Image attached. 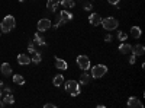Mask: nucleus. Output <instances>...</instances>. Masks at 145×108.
Instances as JSON below:
<instances>
[{
    "label": "nucleus",
    "instance_id": "obj_1",
    "mask_svg": "<svg viewBox=\"0 0 145 108\" xmlns=\"http://www.w3.org/2000/svg\"><path fill=\"white\" fill-rule=\"evenodd\" d=\"M64 88H65V92L70 93L71 97H78V95L81 93V85L77 80H67Z\"/></svg>",
    "mask_w": 145,
    "mask_h": 108
},
{
    "label": "nucleus",
    "instance_id": "obj_2",
    "mask_svg": "<svg viewBox=\"0 0 145 108\" xmlns=\"http://www.w3.org/2000/svg\"><path fill=\"white\" fill-rule=\"evenodd\" d=\"M15 25H16V19H15V16L7 15V16L3 18L2 22H0V31L5 32V34H9L12 29L15 28Z\"/></svg>",
    "mask_w": 145,
    "mask_h": 108
},
{
    "label": "nucleus",
    "instance_id": "obj_3",
    "mask_svg": "<svg viewBox=\"0 0 145 108\" xmlns=\"http://www.w3.org/2000/svg\"><path fill=\"white\" fill-rule=\"evenodd\" d=\"M100 25H102L106 31H115V29L118 28V25H119V22H118V19H115V18H112V16H107V18L102 19Z\"/></svg>",
    "mask_w": 145,
    "mask_h": 108
},
{
    "label": "nucleus",
    "instance_id": "obj_4",
    "mask_svg": "<svg viewBox=\"0 0 145 108\" xmlns=\"http://www.w3.org/2000/svg\"><path fill=\"white\" fill-rule=\"evenodd\" d=\"M90 76L93 79H99V78H103L106 73H107V67L105 64H96L91 67V72H90Z\"/></svg>",
    "mask_w": 145,
    "mask_h": 108
},
{
    "label": "nucleus",
    "instance_id": "obj_5",
    "mask_svg": "<svg viewBox=\"0 0 145 108\" xmlns=\"http://www.w3.org/2000/svg\"><path fill=\"white\" fill-rule=\"evenodd\" d=\"M76 62H77V66L81 69V70H89L90 69V58L87 57V56H84V54H81V56H78L77 58H76Z\"/></svg>",
    "mask_w": 145,
    "mask_h": 108
},
{
    "label": "nucleus",
    "instance_id": "obj_6",
    "mask_svg": "<svg viewBox=\"0 0 145 108\" xmlns=\"http://www.w3.org/2000/svg\"><path fill=\"white\" fill-rule=\"evenodd\" d=\"M51 27H52V23H51L50 19H41V21H38V25H36V28H38L39 32H45Z\"/></svg>",
    "mask_w": 145,
    "mask_h": 108
},
{
    "label": "nucleus",
    "instance_id": "obj_7",
    "mask_svg": "<svg viewBox=\"0 0 145 108\" xmlns=\"http://www.w3.org/2000/svg\"><path fill=\"white\" fill-rule=\"evenodd\" d=\"M126 107H128V108H142L144 104H142L137 97H131V98L128 99V102H126Z\"/></svg>",
    "mask_w": 145,
    "mask_h": 108
},
{
    "label": "nucleus",
    "instance_id": "obj_8",
    "mask_svg": "<svg viewBox=\"0 0 145 108\" xmlns=\"http://www.w3.org/2000/svg\"><path fill=\"white\" fill-rule=\"evenodd\" d=\"M72 18H74V15H72L71 12H68L67 9H64V10L59 12V19L63 21V23H67V22L72 21Z\"/></svg>",
    "mask_w": 145,
    "mask_h": 108
},
{
    "label": "nucleus",
    "instance_id": "obj_9",
    "mask_svg": "<svg viewBox=\"0 0 145 108\" xmlns=\"http://www.w3.org/2000/svg\"><path fill=\"white\" fill-rule=\"evenodd\" d=\"M89 22H90V25H93V27H99L102 23V16L99 13H90Z\"/></svg>",
    "mask_w": 145,
    "mask_h": 108
},
{
    "label": "nucleus",
    "instance_id": "obj_10",
    "mask_svg": "<svg viewBox=\"0 0 145 108\" xmlns=\"http://www.w3.org/2000/svg\"><path fill=\"white\" fill-rule=\"evenodd\" d=\"M119 53L120 54H125V56L131 54L132 53V45L128 44V42H122V44L119 45Z\"/></svg>",
    "mask_w": 145,
    "mask_h": 108
},
{
    "label": "nucleus",
    "instance_id": "obj_11",
    "mask_svg": "<svg viewBox=\"0 0 145 108\" xmlns=\"http://www.w3.org/2000/svg\"><path fill=\"white\" fill-rule=\"evenodd\" d=\"M55 67L59 69V70H67L68 69V63L65 62V60H63V58L55 57Z\"/></svg>",
    "mask_w": 145,
    "mask_h": 108
},
{
    "label": "nucleus",
    "instance_id": "obj_12",
    "mask_svg": "<svg viewBox=\"0 0 145 108\" xmlns=\"http://www.w3.org/2000/svg\"><path fill=\"white\" fill-rule=\"evenodd\" d=\"M90 73H87V70H83V73L80 75V85H89L90 83Z\"/></svg>",
    "mask_w": 145,
    "mask_h": 108
},
{
    "label": "nucleus",
    "instance_id": "obj_13",
    "mask_svg": "<svg viewBox=\"0 0 145 108\" xmlns=\"http://www.w3.org/2000/svg\"><path fill=\"white\" fill-rule=\"evenodd\" d=\"M144 53H145V47L142 44H137V45L132 47V54H135L137 57L144 56Z\"/></svg>",
    "mask_w": 145,
    "mask_h": 108
},
{
    "label": "nucleus",
    "instance_id": "obj_14",
    "mask_svg": "<svg viewBox=\"0 0 145 108\" xmlns=\"http://www.w3.org/2000/svg\"><path fill=\"white\" fill-rule=\"evenodd\" d=\"M141 35H142V29L139 28V27H132L131 28V37L134 38V40H138V38H141Z\"/></svg>",
    "mask_w": 145,
    "mask_h": 108
},
{
    "label": "nucleus",
    "instance_id": "obj_15",
    "mask_svg": "<svg viewBox=\"0 0 145 108\" xmlns=\"http://www.w3.org/2000/svg\"><path fill=\"white\" fill-rule=\"evenodd\" d=\"M18 63H19L20 66H26V64L31 63V57L26 56V54H19V56H18Z\"/></svg>",
    "mask_w": 145,
    "mask_h": 108
},
{
    "label": "nucleus",
    "instance_id": "obj_16",
    "mask_svg": "<svg viewBox=\"0 0 145 108\" xmlns=\"http://www.w3.org/2000/svg\"><path fill=\"white\" fill-rule=\"evenodd\" d=\"M0 72H2L3 76H9V75H12V66L9 63H2V66H0Z\"/></svg>",
    "mask_w": 145,
    "mask_h": 108
},
{
    "label": "nucleus",
    "instance_id": "obj_17",
    "mask_svg": "<svg viewBox=\"0 0 145 108\" xmlns=\"http://www.w3.org/2000/svg\"><path fill=\"white\" fill-rule=\"evenodd\" d=\"M33 42L36 44V45H39V47H45L46 44H45V40H44V37L39 34V32H36L35 35H33Z\"/></svg>",
    "mask_w": 145,
    "mask_h": 108
},
{
    "label": "nucleus",
    "instance_id": "obj_18",
    "mask_svg": "<svg viewBox=\"0 0 145 108\" xmlns=\"http://www.w3.org/2000/svg\"><path fill=\"white\" fill-rule=\"evenodd\" d=\"M59 6V0H48L46 2V9L51 10V12H55Z\"/></svg>",
    "mask_w": 145,
    "mask_h": 108
},
{
    "label": "nucleus",
    "instance_id": "obj_19",
    "mask_svg": "<svg viewBox=\"0 0 145 108\" xmlns=\"http://www.w3.org/2000/svg\"><path fill=\"white\" fill-rule=\"evenodd\" d=\"M52 83H54L55 88L63 86V85H64V76H63V75H55L54 79H52Z\"/></svg>",
    "mask_w": 145,
    "mask_h": 108
},
{
    "label": "nucleus",
    "instance_id": "obj_20",
    "mask_svg": "<svg viewBox=\"0 0 145 108\" xmlns=\"http://www.w3.org/2000/svg\"><path fill=\"white\" fill-rule=\"evenodd\" d=\"M2 101H3L5 105L15 104V98H13V95H12V93H5V97H2Z\"/></svg>",
    "mask_w": 145,
    "mask_h": 108
},
{
    "label": "nucleus",
    "instance_id": "obj_21",
    "mask_svg": "<svg viewBox=\"0 0 145 108\" xmlns=\"http://www.w3.org/2000/svg\"><path fill=\"white\" fill-rule=\"evenodd\" d=\"M59 5H63L65 9H72L76 6V2L74 0H59Z\"/></svg>",
    "mask_w": 145,
    "mask_h": 108
},
{
    "label": "nucleus",
    "instance_id": "obj_22",
    "mask_svg": "<svg viewBox=\"0 0 145 108\" xmlns=\"http://www.w3.org/2000/svg\"><path fill=\"white\" fill-rule=\"evenodd\" d=\"M41 60H42V56H41V53H39V51H35V53H32V60H31L32 63L38 64V63H41Z\"/></svg>",
    "mask_w": 145,
    "mask_h": 108
},
{
    "label": "nucleus",
    "instance_id": "obj_23",
    "mask_svg": "<svg viewBox=\"0 0 145 108\" xmlns=\"http://www.w3.org/2000/svg\"><path fill=\"white\" fill-rule=\"evenodd\" d=\"M116 37H118V40H119L120 42H125V41L128 40V34L123 32V31H118V32H116Z\"/></svg>",
    "mask_w": 145,
    "mask_h": 108
},
{
    "label": "nucleus",
    "instance_id": "obj_24",
    "mask_svg": "<svg viewBox=\"0 0 145 108\" xmlns=\"http://www.w3.org/2000/svg\"><path fill=\"white\" fill-rule=\"evenodd\" d=\"M13 82L16 83V85H23V83H25V79H23V76L22 75H15L13 76Z\"/></svg>",
    "mask_w": 145,
    "mask_h": 108
},
{
    "label": "nucleus",
    "instance_id": "obj_25",
    "mask_svg": "<svg viewBox=\"0 0 145 108\" xmlns=\"http://www.w3.org/2000/svg\"><path fill=\"white\" fill-rule=\"evenodd\" d=\"M28 51H29V54H32V53L36 51V50H35V42H33V41H29V44H28Z\"/></svg>",
    "mask_w": 145,
    "mask_h": 108
},
{
    "label": "nucleus",
    "instance_id": "obj_26",
    "mask_svg": "<svg viewBox=\"0 0 145 108\" xmlns=\"http://www.w3.org/2000/svg\"><path fill=\"white\" fill-rule=\"evenodd\" d=\"M135 62H137V56L131 53V57H129V64H135Z\"/></svg>",
    "mask_w": 145,
    "mask_h": 108
},
{
    "label": "nucleus",
    "instance_id": "obj_27",
    "mask_svg": "<svg viewBox=\"0 0 145 108\" xmlns=\"http://www.w3.org/2000/svg\"><path fill=\"white\" fill-rule=\"evenodd\" d=\"M105 41H106V42H112V41H113V37H112L110 34H107L106 37H105Z\"/></svg>",
    "mask_w": 145,
    "mask_h": 108
},
{
    "label": "nucleus",
    "instance_id": "obj_28",
    "mask_svg": "<svg viewBox=\"0 0 145 108\" xmlns=\"http://www.w3.org/2000/svg\"><path fill=\"white\" fill-rule=\"evenodd\" d=\"M119 2H120V0H107V3L109 5H113V6H116Z\"/></svg>",
    "mask_w": 145,
    "mask_h": 108
},
{
    "label": "nucleus",
    "instance_id": "obj_29",
    "mask_svg": "<svg viewBox=\"0 0 145 108\" xmlns=\"http://www.w3.org/2000/svg\"><path fill=\"white\" fill-rule=\"evenodd\" d=\"M3 93H12V88H9V86H6V88H3V91H2Z\"/></svg>",
    "mask_w": 145,
    "mask_h": 108
},
{
    "label": "nucleus",
    "instance_id": "obj_30",
    "mask_svg": "<svg viewBox=\"0 0 145 108\" xmlns=\"http://www.w3.org/2000/svg\"><path fill=\"white\" fill-rule=\"evenodd\" d=\"M84 9H86V10H91L93 9V5L91 3H86V5H84Z\"/></svg>",
    "mask_w": 145,
    "mask_h": 108
},
{
    "label": "nucleus",
    "instance_id": "obj_31",
    "mask_svg": "<svg viewBox=\"0 0 145 108\" xmlns=\"http://www.w3.org/2000/svg\"><path fill=\"white\" fill-rule=\"evenodd\" d=\"M44 108H55V104H51V102H48L44 105Z\"/></svg>",
    "mask_w": 145,
    "mask_h": 108
},
{
    "label": "nucleus",
    "instance_id": "obj_32",
    "mask_svg": "<svg viewBox=\"0 0 145 108\" xmlns=\"http://www.w3.org/2000/svg\"><path fill=\"white\" fill-rule=\"evenodd\" d=\"M2 97H3V92H2V89H0V99H2Z\"/></svg>",
    "mask_w": 145,
    "mask_h": 108
},
{
    "label": "nucleus",
    "instance_id": "obj_33",
    "mask_svg": "<svg viewBox=\"0 0 145 108\" xmlns=\"http://www.w3.org/2000/svg\"><path fill=\"white\" fill-rule=\"evenodd\" d=\"M3 86V80H0V88H2Z\"/></svg>",
    "mask_w": 145,
    "mask_h": 108
},
{
    "label": "nucleus",
    "instance_id": "obj_34",
    "mask_svg": "<svg viewBox=\"0 0 145 108\" xmlns=\"http://www.w3.org/2000/svg\"><path fill=\"white\" fill-rule=\"evenodd\" d=\"M19 2H25V0H19Z\"/></svg>",
    "mask_w": 145,
    "mask_h": 108
}]
</instances>
